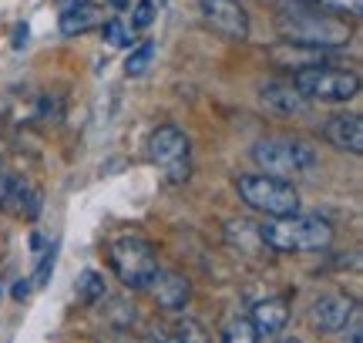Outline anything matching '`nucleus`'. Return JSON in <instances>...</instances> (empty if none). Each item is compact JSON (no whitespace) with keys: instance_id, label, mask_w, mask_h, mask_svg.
<instances>
[{"instance_id":"obj_8","label":"nucleus","mask_w":363,"mask_h":343,"mask_svg":"<svg viewBox=\"0 0 363 343\" xmlns=\"http://www.w3.org/2000/svg\"><path fill=\"white\" fill-rule=\"evenodd\" d=\"M357 317H360L357 300L347 296V293H340V290L320 293L310 306V320L320 333H343Z\"/></svg>"},{"instance_id":"obj_1","label":"nucleus","mask_w":363,"mask_h":343,"mask_svg":"<svg viewBox=\"0 0 363 343\" xmlns=\"http://www.w3.org/2000/svg\"><path fill=\"white\" fill-rule=\"evenodd\" d=\"M276 30L286 44H299V47H343L350 40V24L337 17V13L323 11V7H310L306 0H289L283 11L276 13Z\"/></svg>"},{"instance_id":"obj_16","label":"nucleus","mask_w":363,"mask_h":343,"mask_svg":"<svg viewBox=\"0 0 363 343\" xmlns=\"http://www.w3.org/2000/svg\"><path fill=\"white\" fill-rule=\"evenodd\" d=\"M74 293H78V303L84 306H98L108 296V286H104V276L101 273H94V269H84L78 279V286H74Z\"/></svg>"},{"instance_id":"obj_19","label":"nucleus","mask_w":363,"mask_h":343,"mask_svg":"<svg viewBox=\"0 0 363 343\" xmlns=\"http://www.w3.org/2000/svg\"><path fill=\"white\" fill-rule=\"evenodd\" d=\"M219 343H259V337H256V330H252L249 317H233L225 327H222V340Z\"/></svg>"},{"instance_id":"obj_3","label":"nucleus","mask_w":363,"mask_h":343,"mask_svg":"<svg viewBox=\"0 0 363 343\" xmlns=\"http://www.w3.org/2000/svg\"><path fill=\"white\" fill-rule=\"evenodd\" d=\"M108 263H111V269H115V276L121 279L125 290H148V283L162 269L155 246L145 236H135V232L115 236L108 242Z\"/></svg>"},{"instance_id":"obj_23","label":"nucleus","mask_w":363,"mask_h":343,"mask_svg":"<svg viewBox=\"0 0 363 343\" xmlns=\"http://www.w3.org/2000/svg\"><path fill=\"white\" fill-rule=\"evenodd\" d=\"M323 11H340V13H353V17H360V7L363 0H316Z\"/></svg>"},{"instance_id":"obj_5","label":"nucleus","mask_w":363,"mask_h":343,"mask_svg":"<svg viewBox=\"0 0 363 343\" xmlns=\"http://www.w3.org/2000/svg\"><path fill=\"white\" fill-rule=\"evenodd\" d=\"M235 192L246 202L252 212H259L266 219H283V215H293L299 212V192L293 182L286 179H276V175H239L235 179Z\"/></svg>"},{"instance_id":"obj_29","label":"nucleus","mask_w":363,"mask_h":343,"mask_svg":"<svg viewBox=\"0 0 363 343\" xmlns=\"http://www.w3.org/2000/svg\"><path fill=\"white\" fill-rule=\"evenodd\" d=\"M111 4V11H128V0H108Z\"/></svg>"},{"instance_id":"obj_9","label":"nucleus","mask_w":363,"mask_h":343,"mask_svg":"<svg viewBox=\"0 0 363 343\" xmlns=\"http://www.w3.org/2000/svg\"><path fill=\"white\" fill-rule=\"evenodd\" d=\"M199 13L222 38L249 40V13L239 0H199Z\"/></svg>"},{"instance_id":"obj_4","label":"nucleus","mask_w":363,"mask_h":343,"mask_svg":"<svg viewBox=\"0 0 363 343\" xmlns=\"http://www.w3.org/2000/svg\"><path fill=\"white\" fill-rule=\"evenodd\" d=\"M252 162L262 175H276V179H293V175H306L320 165V155L310 142L303 138H262L252 145Z\"/></svg>"},{"instance_id":"obj_25","label":"nucleus","mask_w":363,"mask_h":343,"mask_svg":"<svg viewBox=\"0 0 363 343\" xmlns=\"http://www.w3.org/2000/svg\"><path fill=\"white\" fill-rule=\"evenodd\" d=\"M21 44H27V24H17L13 30V47H21Z\"/></svg>"},{"instance_id":"obj_13","label":"nucleus","mask_w":363,"mask_h":343,"mask_svg":"<svg viewBox=\"0 0 363 343\" xmlns=\"http://www.w3.org/2000/svg\"><path fill=\"white\" fill-rule=\"evenodd\" d=\"M326 142L340 152H350V155H363V118L353 115V111H343V115H333L326 118L323 125Z\"/></svg>"},{"instance_id":"obj_2","label":"nucleus","mask_w":363,"mask_h":343,"mask_svg":"<svg viewBox=\"0 0 363 343\" xmlns=\"http://www.w3.org/2000/svg\"><path fill=\"white\" fill-rule=\"evenodd\" d=\"M259 239L272 252L299 256V252H326L333 246V225L316 212H293L283 219L259 225Z\"/></svg>"},{"instance_id":"obj_7","label":"nucleus","mask_w":363,"mask_h":343,"mask_svg":"<svg viewBox=\"0 0 363 343\" xmlns=\"http://www.w3.org/2000/svg\"><path fill=\"white\" fill-rule=\"evenodd\" d=\"M148 162L162 172V179L169 185H185L192 175V142L189 135L175 128V125H158L155 132L148 135Z\"/></svg>"},{"instance_id":"obj_17","label":"nucleus","mask_w":363,"mask_h":343,"mask_svg":"<svg viewBox=\"0 0 363 343\" xmlns=\"http://www.w3.org/2000/svg\"><path fill=\"white\" fill-rule=\"evenodd\" d=\"M101 40L108 47H135V30L121 17H111V21H101Z\"/></svg>"},{"instance_id":"obj_14","label":"nucleus","mask_w":363,"mask_h":343,"mask_svg":"<svg viewBox=\"0 0 363 343\" xmlns=\"http://www.w3.org/2000/svg\"><path fill=\"white\" fill-rule=\"evenodd\" d=\"M104 13L101 7H94V4H67L65 11H61V21H57V27H61V34L65 38H78V34H84V30H91V27H101Z\"/></svg>"},{"instance_id":"obj_27","label":"nucleus","mask_w":363,"mask_h":343,"mask_svg":"<svg viewBox=\"0 0 363 343\" xmlns=\"http://www.w3.org/2000/svg\"><path fill=\"white\" fill-rule=\"evenodd\" d=\"M7 189H11V175L0 169V202H4V196H7Z\"/></svg>"},{"instance_id":"obj_21","label":"nucleus","mask_w":363,"mask_h":343,"mask_svg":"<svg viewBox=\"0 0 363 343\" xmlns=\"http://www.w3.org/2000/svg\"><path fill=\"white\" fill-rule=\"evenodd\" d=\"M54 263H57V242L44 249L38 269H34V276H30V286H48V279H51V273H54Z\"/></svg>"},{"instance_id":"obj_6","label":"nucleus","mask_w":363,"mask_h":343,"mask_svg":"<svg viewBox=\"0 0 363 343\" xmlns=\"http://www.w3.org/2000/svg\"><path fill=\"white\" fill-rule=\"evenodd\" d=\"M293 88H296L306 101H320V105H347L360 94V74L347 71V67H303L293 74Z\"/></svg>"},{"instance_id":"obj_20","label":"nucleus","mask_w":363,"mask_h":343,"mask_svg":"<svg viewBox=\"0 0 363 343\" xmlns=\"http://www.w3.org/2000/svg\"><path fill=\"white\" fill-rule=\"evenodd\" d=\"M172 333H175V340L179 343H208L206 337V327L199 323V320H175V327H172Z\"/></svg>"},{"instance_id":"obj_26","label":"nucleus","mask_w":363,"mask_h":343,"mask_svg":"<svg viewBox=\"0 0 363 343\" xmlns=\"http://www.w3.org/2000/svg\"><path fill=\"white\" fill-rule=\"evenodd\" d=\"M27 293H30V283L24 279V283H17V286H13V300H24Z\"/></svg>"},{"instance_id":"obj_18","label":"nucleus","mask_w":363,"mask_h":343,"mask_svg":"<svg viewBox=\"0 0 363 343\" xmlns=\"http://www.w3.org/2000/svg\"><path fill=\"white\" fill-rule=\"evenodd\" d=\"M152 61H155V40H142L138 47H131L128 61H125V74L128 78H142L145 71L152 67Z\"/></svg>"},{"instance_id":"obj_11","label":"nucleus","mask_w":363,"mask_h":343,"mask_svg":"<svg viewBox=\"0 0 363 343\" xmlns=\"http://www.w3.org/2000/svg\"><path fill=\"white\" fill-rule=\"evenodd\" d=\"M289 300L286 296H266L259 303L252 306V313H249V323H252V330L259 340H272L276 333L286 330V323H289Z\"/></svg>"},{"instance_id":"obj_24","label":"nucleus","mask_w":363,"mask_h":343,"mask_svg":"<svg viewBox=\"0 0 363 343\" xmlns=\"http://www.w3.org/2000/svg\"><path fill=\"white\" fill-rule=\"evenodd\" d=\"M340 343H363V333H360V317L353 320L350 327H347V330H343V340Z\"/></svg>"},{"instance_id":"obj_28","label":"nucleus","mask_w":363,"mask_h":343,"mask_svg":"<svg viewBox=\"0 0 363 343\" xmlns=\"http://www.w3.org/2000/svg\"><path fill=\"white\" fill-rule=\"evenodd\" d=\"M155 343H179V340H175V333H172V330H158L155 333Z\"/></svg>"},{"instance_id":"obj_22","label":"nucleus","mask_w":363,"mask_h":343,"mask_svg":"<svg viewBox=\"0 0 363 343\" xmlns=\"http://www.w3.org/2000/svg\"><path fill=\"white\" fill-rule=\"evenodd\" d=\"M155 0H138L135 4V13H131V30H145V27H152L155 21Z\"/></svg>"},{"instance_id":"obj_12","label":"nucleus","mask_w":363,"mask_h":343,"mask_svg":"<svg viewBox=\"0 0 363 343\" xmlns=\"http://www.w3.org/2000/svg\"><path fill=\"white\" fill-rule=\"evenodd\" d=\"M259 98H262V105L269 108L272 115H279V118L306 115L313 108V101H306V98L293 88V81H289V84H286V81H266L259 88Z\"/></svg>"},{"instance_id":"obj_15","label":"nucleus","mask_w":363,"mask_h":343,"mask_svg":"<svg viewBox=\"0 0 363 343\" xmlns=\"http://www.w3.org/2000/svg\"><path fill=\"white\" fill-rule=\"evenodd\" d=\"M4 202H7L17 215H24V219H38V212H40V192L30 189L27 182H13L11 179V189H7Z\"/></svg>"},{"instance_id":"obj_10","label":"nucleus","mask_w":363,"mask_h":343,"mask_svg":"<svg viewBox=\"0 0 363 343\" xmlns=\"http://www.w3.org/2000/svg\"><path fill=\"white\" fill-rule=\"evenodd\" d=\"M148 293H152L158 310L182 313L189 306V300H192V283H189V276H182L175 269H158L155 279L148 283Z\"/></svg>"},{"instance_id":"obj_30","label":"nucleus","mask_w":363,"mask_h":343,"mask_svg":"<svg viewBox=\"0 0 363 343\" xmlns=\"http://www.w3.org/2000/svg\"><path fill=\"white\" fill-rule=\"evenodd\" d=\"M283 343H299V340H296V337H289V340H283Z\"/></svg>"}]
</instances>
